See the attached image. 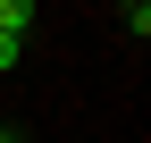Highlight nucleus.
I'll return each instance as SVG.
<instances>
[{
  "instance_id": "f03ea898",
  "label": "nucleus",
  "mask_w": 151,
  "mask_h": 143,
  "mask_svg": "<svg viewBox=\"0 0 151 143\" xmlns=\"http://www.w3.org/2000/svg\"><path fill=\"white\" fill-rule=\"evenodd\" d=\"M0 143H25V135H17V126H0Z\"/></svg>"
},
{
  "instance_id": "f257e3e1",
  "label": "nucleus",
  "mask_w": 151,
  "mask_h": 143,
  "mask_svg": "<svg viewBox=\"0 0 151 143\" xmlns=\"http://www.w3.org/2000/svg\"><path fill=\"white\" fill-rule=\"evenodd\" d=\"M17 59H25V42H9V34H0V76H9Z\"/></svg>"
}]
</instances>
